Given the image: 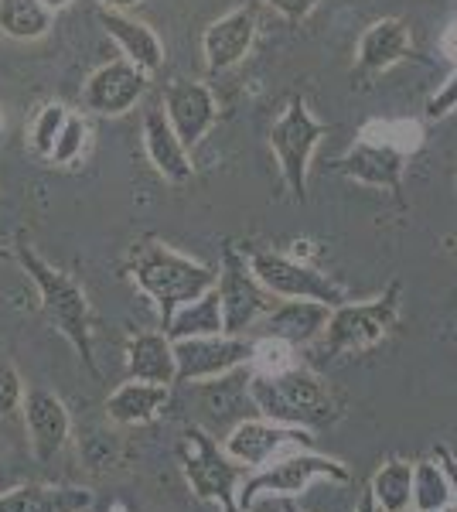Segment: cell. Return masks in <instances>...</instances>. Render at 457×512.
Listing matches in <instances>:
<instances>
[{"label": "cell", "mask_w": 457, "mask_h": 512, "mask_svg": "<svg viewBox=\"0 0 457 512\" xmlns=\"http://www.w3.org/2000/svg\"><path fill=\"white\" fill-rule=\"evenodd\" d=\"M41 4H45V7H48V11H52V14H55V11H65V7H69V4H72V0H41Z\"/></svg>", "instance_id": "ab89813d"}, {"label": "cell", "mask_w": 457, "mask_h": 512, "mask_svg": "<svg viewBox=\"0 0 457 512\" xmlns=\"http://www.w3.org/2000/svg\"><path fill=\"white\" fill-rule=\"evenodd\" d=\"M355 512H379V506H376V502H372L369 489L362 492V499H359V506H355Z\"/></svg>", "instance_id": "f35d334b"}, {"label": "cell", "mask_w": 457, "mask_h": 512, "mask_svg": "<svg viewBox=\"0 0 457 512\" xmlns=\"http://www.w3.org/2000/svg\"><path fill=\"white\" fill-rule=\"evenodd\" d=\"M413 512H444L451 509V482L437 458L413 461Z\"/></svg>", "instance_id": "4316f807"}, {"label": "cell", "mask_w": 457, "mask_h": 512, "mask_svg": "<svg viewBox=\"0 0 457 512\" xmlns=\"http://www.w3.org/2000/svg\"><path fill=\"white\" fill-rule=\"evenodd\" d=\"M93 492L82 485H14L0 492V512H89Z\"/></svg>", "instance_id": "7402d4cb"}, {"label": "cell", "mask_w": 457, "mask_h": 512, "mask_svg": "<svg viewBox=\"0 0 457 512\" xmlns=\"http://www.w3.org/2000/svg\"><path fill=\"white\" fill-rule=\"evenodd\" d=\"M24 431H28L31 454L45 465L58 458L65 444L72 441V414L62 403V396L52 390H28L21 400Z\"/></svg>", "instance_id": "4fadbf2b"}, {"label": "cell", "mask_w": 457, "mask_h": 512, "mask_svg": "<svg viewBox=\"0 0 457 512\" xmlns=\"http://www.w3.org/2000/svg\"><path fill=\"white\" fill-rule=\"evenodd\" d=\"M434 458L440 461V468L447 472V482H451V512H457V454L440 444V448L434 451Z\"/></svg>", "instance_id": "d590c367"}, {"label": "cell", "mask_w": 457, "mask_h": 512, "mask_svg": "<svg viewBox=\"0 0 457 512\" xmlns=\"http://www.w3.org/2000/svg\"><path fill=\"white\" fill-rule=\"evenodd\" d=\"M21 400H24V383L18 369L0 359V417H11L14 410H21Z\"/></svg>", "instance_id": "1f68e13d"}, {"label": "cell", "mask_w": 457, "mask_h": 512, "mask_svg": "<svg viewBox=\"0 0 457 512\" xmlns=\"http://www.w3.org/2000/svg\"><path fill=\"white\" fill-rule=\"evenodd\" d=\"M253 359V342L243 335H198V338H178L174 342V362L178 376L174 386H198L243 369Z\"/></svg>", "instance_id": "8fae6325"}, {"label": "cell", "mask_w": 457, "mask_h": 512, "mask_svg": "<svg viewBox=\"0 0 457 512\" xmlns=\"http://www.w3.org/2000/svg\"><path fill=\"white\" fill-rule=\"evenodd\" d=\"M256 41L253 7H232L229 14L215 18L202 35V59L209 72H229L249 55Z\"/></svg>", "instance_id": "9a60e30c"}, {"label": "cell", "mask_w": 457, "mask_h": 512, "mask_svg": "<svg viewBox=\"0 0 457 512\" xmlns=\"http://www.w3.org/2000/svg\"><path fill=\"white\" fill-rule=\"evenodd\" d=\"M246 260L256 280L273 297H280V301H297L301 297V301H321L328 308H338V304L348 301L342 287L328 274H321L318 267H311L307 260H297V256H284V253H267V250L246 253Z\"/></svg>", "instance_id": "9c48e42d"}, {"label": "cell", "mask_w": 457, "mask_h": 512, "mask_svg": "<svg viewBox=\"0 0 457 512\" xmlns=\"http://www.w3.org/2000/svg\"><path fill=\"white\" fill-rule=\"evenodd\" d=\"M328 137V123H321L311 113L304 96H294L284 106V113L270 127V151L280 164L287 188L294 198H307V175H311V158L318 151V144Z\"/></svg>", "instance_id": "52a82bcc"}, {"label": "cell", "mask_w": 457, "mask_h": 512, "mask_svg": "<svg viewBox=\"0 0 457 512\" xmlns=\"http://www.w3.org/2000/svg\"><path fill=\"white\" fill-rule=\"evenodd\" d=\"M215 291H219V301H222L226 335H246V328L260 325L273 311V304L280 301V297H273L267 287L256 280V274L249 270L246 253H239L236 246L222 250V267H219V280H215Z\"/></svg>", "instance_id": "30bf717a"}, {"label": "cell", "mask_w": 457, "mask_h": 512, "mask_svg": "<svg viewBox=\"0 0 457 512\" xmlns=\"http://www.w3.org/2000/svg\"><path fill=\"white\" fill-rule=\"evenodd\" d=\"M410 512H413V509H410ZM444 512H451V509H444Z\"/></svg>", "instance_id": "b9f144b4"}, {"label": "cell", "mask_w": 457, "mask_h": 512, "mask_svg": "<svg viewBox=\"0 0 457 512\" xmlns=\"http://www.w3.org/2000/svg\"><path fill=\"white\" fill-rule=\"evenodd\" d=\"M440 52H444L451 62H457V18L447 24V31L440 35Z\"/></svg>", "instance_id": "8d00e7d4"}, {"label": "cell", "mask_w": 457, "mask_h": 512, "mask_svg": "<svg viewBox=\"0 0 457 512\" xmlns=\"http://www.w3.org/2000/svg\"><path fill=\"white\" fill-rule=\"evenodd\" d=\"M454 110H457V72L437 89L434 96L427 99V117L430 120H444V117H451Z\"/></svg>", "instance_id": "d6a6232c"}, {"label": "cell", "mask_w": 457, "mask_h": 512, "mask_svg": "<svg viewBox=\"0 0 457 512\" xmlns=\"http://www.w3.org/2000/svg\"><path fill=\"white\" fill-rule=\"evenodd\" d=\"M359 140H372V144H382V147H393L400 154H417L423 147V127L420 120H410V117H400V120H369L362 127Z\"/></svg>", "instance_id": "83f0119b"}, {"label": "cell", "mask_w": 457, "mask_h": 512, "mask_svg": "<svg viewBox=\"0 0 457 512\" xmlns=\"http://www.w3.org/2000/svg\"><path fill=\"white\" fill-rule=\"evenodd\" d=\"M103 11H134L137 4H144V0H96Z\"/></svg>", "instance_id": "74e56055"}, {"label": "cell", "mask_w": 457, "mask_h": 512, "mask_svg": "<svg viewBox=\"0 0 457 512\" xmlns=\"http://www.w3.org/2000/svg\"><path fill=\"white\" fill-rule=\"evenodd\" d=\"M14 260L21 263V270L31 277V284L38 287L41 308H45L48 321H52L58 328V335L76 349L82 366L99 379V366L93 355V311H89V297L79 287V280L72 274H65V270L52 267L45 256H38V250L24 236H18Z\"/></svg>", "instance_id": "6da1fadb"}, {"label": "cell", "mask_w": 457, "mask_h": 512, "mask_svg": "<svg viewBox=\"0 0 457 512\" xmlns=\"http://www.w3.org/2000/svg\"><path fill=\"white\" fill-rule=\"evenodd\" d=\"M314 431L294 424H277L267 417H243L232 424V431L222 437V451L232 461L246 468V472H260L273 461L287 458L294 451H311Z\"/></svg>", "instance_id": "ba28073f"}, {"label": "cell", "mask_w": 457, "mask_h": 512, "mask_svg": "<svg viewBox=\"0 0 457 512\" xmlns=\"http://www.w3.org/2000/svg\"><path fill=\"white\" fill-rule=\"evenodd\" d=\"M99 24L120 45L123 59L134 62L137 69H144L147 76H154L164 65V45L154 35L151 24L130 18V11H103V7H99Z\"/></svg>", "instance_id": "44dd1931"}, {"label": "cell", "mask_w": 457, "mask_h": 512, "mask_svg": "<svg viewBox=\"0 0 457 512\" xmlns=\"http://www.w3.org/2000/svg\"><path fill=\"white\" fill-rule=\"evenodd\" d=\"M328 318H331L328 304L301 301V297H297V301H277V304H273V311L260 321V325H263V335L280 338V342L301 349V345L318 342V338L324 335Z\"/></svg>", "instance_id": "ffe728a7"}, {"label": "cell", "mask_w": 457, "mask_h": 512, "mask_svg": "<svg viewBox=\"0 0 457 512\" xmlns=\"http://www.w3.org/2000/svg\"><path fill=\"white\" fill-rule=\"evenodd\" d=\"M140 137H144V151L151 158L154 171L171 185H181L195 175L188 147L181 144V137L174 134V127L164 117V106H147L144 123H140Z\"/></svg>", "instance_id": "ac0fdd59"}, {"label": "cell", "mask_w": 457, "mask_h": 512, "mask_svg": "<svg viewBox=\"0 0 457 512\" xmlns=\"http://www.w3.org/2000/svg\"><path fill=\"white\" fill-rule=\"evenodd\" d=\"M168 407H171V386L127 379L106 400V420L116 427H144L154 424Z\"/></svg>", "instance_id": "d6986e66"}, {"label": "cell", "mask_w": 457, "mask_h": 512, "mask_svg": "<svg viewBox=\"0 0 457 512\" xmlns=\"http://www.w3.org/2000/svg\"><path fill=\"white\" fill-rule=\"evenodd\" d=\"M127 376L144 383L174 386L178 362H174V342L164 332H137L127 338Z\"/></svg>", "instance_id": "603a6c76"}, {"label": "cell", "mask_w": 457, "mask_h": 512, "mask_svg": "<svg viewBox=\"0 0 457 512\" xmlns=\"http://www.w3.org/2000/svg\"><path fill=\"white\" fill-rule=\"evenodd\" d=\"M294 345L280 342V338H256L253 342V359H249V369H253L256 376H280L287 373V369H294Z\"/></svg>", "instance_id": "f546056e"}, {"label": "cell", "mask_w": 457, "mask_h": 512, "mask_svg": "<svg viewBox=\"0 0 457 512\" xmlns=\"http://www.w3.org/2000/svg\"><path fill=\"white\" fill-rule=\"evenodd\" d=\"M413 52L410 24L403 18H379L362 31L359 48H355V72L359 79L379 76V72L393 69Z\"/></svg>", "instance_id": "e0dca14e"}, {"label": "cell", "mask_w": 457, "mask_h": 512, "mask_svg": "<svg viewBox=\"0 0 457 512\" xmlns=\"http://www.w3.org/2000/svg\"><path fill=\"white\" fill-rule=\"evenodd\" d=\"M110 448H113V434H93V437H79V451L89 461V468H103L110 465Z\"/></svg>", "instance_id": "836d02e7"}, {"label": "cell", "mask_w": 457, "mask_h": 512, "mask_svg": "<svg viewBox=\"0 0 457 512\" xmlns=\"http://www.w3.org/2000/svg\"><path fill=\"white\" fill-rule=\"evenodd\" d=\"M52 28V11L41 0H0V35L11 41H38Z\"/></svg>", "instance_id": "484cf974"}, {"label": "cell", "mask_w": 457, "mask_h": 512, "mask_svg": "<svg viewBox=\"0 0 457 512\" xmlns=\"http://www.w3.org/2000/svg\"><path fill=\"white\" fill-rule=\"evenodd\" d=\"M249 403L260 417L294 427H328L342 417V400L321 376L294 366L280 376H256L249 369Z\"/></svg>", "instance_id": "3957f363"}, {"label": "cell", "mask_w": 457, "mask_h": 512, "mask_svg": "<svg viewBox=\"0 0 457 512\" xmlns=\"http://www.w3.org/2000/svg\"><path fill=\"white\" fill-rule=\"evenodd\" d=\"M181 472H185L188 489L195 499L215 512H243L239 506V489L246 482V468L232 461L222 444L205 431V427L191 424L181 441Z\"/></svg>", "instance_id": "5b68a950"}, {"label": "cell", "mask_w": 457, "mask_h": 512, "mask_svg": "<svg viewBox=\"0 0 457 512\" xmlns=\"http://www.w3.org/2000/svg\"><path fill=\"white\" fill-rule=\"evenodd\" d=\"M403 287L400 280L386 287L379 297L362 304H338L331 308V318L324 325V335L318 338L321 352L331 359H345V355H362L372 352L376 345L386 342L400 325V308H403Z\"/></svg>", "instance_id": "277c9868"}, {"label": "cell", "mask_w": 457, "mask_h": 512, "mask_svg": "<svg viewBox=\"0 0 457 512\" xmlns=\"http://www.w3.org/2000/svg\"><path fill=\"white\" fill-rule=\"evenodd\" d=\"M222 332H226V321H222V301L215 287L209 294L195 297L185 308L174 311V318L164 328V335L171 342H178V338H198V335H222Z\"/></svg>", "instance_id": "cb8c5ba5"}, {"label": "cell", "mask_w": 457, "mask_h": 512, "mask_svg": "<svg viewBox=\"0 0 457 512\" xmlns=\"http://www.w3.org/2000/svg\"><path fill=\"white\" fill-rule=\"evenodd\" d=\"M86 147H89V123L82 113H69V120H65V127H62V134H58L55 140V147H52V164H76L82 154H86Z\"/></svg>", "instance_id": "4dcf8cb0"}, {"label": "cell", "mask_w": 457, "mask_h": 512, "mask_svg": "<svg viewBox=\"0 0 457 512\" xmlns=\"http://www.w3.org/2000/svg\"><path fill=\"white\" fill-rule=\"evenodd\" d=\"M164 117L174 127V134L181 137V144L195 147L198 140L212 130L215 117H219V103H215V93L205 82L198 79H174L164 89Z\"/></svg>", "instance_id": "5bb4252c"}, {"label": "cell", "mask_w": 457, "mask_h": 512, "mask_svg": "<svg viewBox=\"0 0 457 512\" xmlns=\"http://www.w3.org/2000/svg\"><path fill=\"white\" fill-rule=\"evenodd\" d=\"M335 171L359 185L382 188V192L400 198L403 175H406V154L393 151V147L372 144V140H355L352 151L335 161Z\"/></svg>", "instance_id": "2e32d148"}, {"label": "cell", "mask_w": 457, "mask_h": 512, "mask_svg": "<svg viewBox=\"0 0 457 512\" xmlns=\"http://www.w3.org/2000/svg\"><path fill=\"white\" fill-rule=\"evenodd\" d=\"M314 482H352V472L338 458L318 451H294L287 458L273 461V465L260 468V472H249L243 489H239V506L249 512L260 499H297L307 492V485Z\"/></svg>", "instance_id": "8992f818"}, {"label": "cell", "mask_w": 457, "mask_h": 512, "mask_svg": "<svg viewBox=\"0 0 457 512\" xmlns=\"http://www.w3.org/2000/svg\"><path fill=\"white\" fill-rule=\"evenodd\" d=\"M130 280L154 301L157 318H161V332L168 328L174 311L185 308L188 301L209 294L219 280V270L209 267L202 260H191V256L178 253L168 243H140L134 256H130L127 267Z\"/></svg>", "instance_id": "7a4b0ae2"}, {"label": "cell", "mask_w": 457, "mask_h": 512, "mask_svg": "<svg viewBox=\"0 0 457 512\" xmlns=\"http://www.w3.org/2000/svg\"><path fill=\"white\" fill-rule=\"evenodd\" d=\"M267 4L280 14V18H287V21H304L307 14H311L314 7L321 4V0H267Z\"/></svg>", "instance_id": "e575fe53"}, {"label": "cell", "mask_w": 457, "mask_h": 512, "mask_svg": "<svg viewBox=\"0 0 457 512\" xmlns=\"http://www.w3.org/2000/svg\"><path fill=\"white\" fill-rule=\"evenodd\" d=\"M147 72L137 69L134 62L127 59H113L106 65H99L93 76L82 86V103H86L89 113L96 117H123L144 99L147 93Z\"/></svg>", "instance_id": "7c38bea8"}, {"label": "cell", "mask_w": 457, "mask_h": 512, "mask_svg": "<svg viewBox=\"0 0 457 512\" xmlns=\"http://www.w3.org/2000/svg\"><path fill=\"white\" fill-rule=\"evenodd\" d=\"M69 113L72 110L65 103H45L35 117H31L28 140H31V147H35V154H41V158H52V147H55L58 134H62Z\"/></svg>", "instance_id": "f1b7e54d"}, {"label": "cell", "mask_w": 457, "mask_h": 512, "mask_svg": "<svg viewBox=\"0 0 457 512\" xmlns=\"http://www.w3.org/2000/svg\"><path fill=\"white\" fill-rule=\"evenodd\" d=\"M284 512H301V506L294 499H284Z\"/></svg>", "instance_id": "60d3db41"}, {"label": "cell", "mask_w": 457, "mask_h": 512, "mask_svg": "<svg viewBox=\"0 0 457 512\" xmlns=\"http://www.w3.org/2000/svg\"><path fill=\"white\" fill-rule=\"evenodd\" d=\"M369 495L379 512H410L413 499V461L389 458L376 468L369 482Z\"/></svg>", "instance_id": "d4e9b609"}]
</instances>
